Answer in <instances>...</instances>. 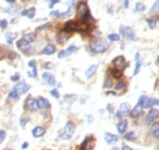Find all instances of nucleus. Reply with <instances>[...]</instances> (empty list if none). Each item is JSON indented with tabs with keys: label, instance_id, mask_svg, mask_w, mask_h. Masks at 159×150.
Returning a JSON list of instances; mask_svg holds the SVG:
<instances>
[{
	"label": "nucleus",
	"instance_id": "f257e3e1",
	"mask_svg": "<svg viewBox=\"0 0 159 150\" xmlns=\"http://www.w3.org/2000/svg\"><path fill=\"white\" fill-rule=\"evenodd\" d=\"M76 10L79 14L80 18H81V23H86V24H92L94 22V18L91 16L90 14V9L89 6L86 4V1H80L76 6Z\"/></svg>",
	"mask_w": 159,
	"mask_h": 150
},
{
	"label": "nucleus",
	"instance_id": "f03ea898",
	"mask_svg": "<svg viewBox=\"0 0 159 150\" xmlns=\"http://www.w3.org/2000/svg\"><path fill=\"white\" fill-rule=\"evenodd\" d=\"M89 47L93 53H102V52L107 51L109 45H108L107 41L103 40V39H97V40L92 41Z\"/></svg>",
	"mask_w": 159,
	"mask_h": 150
},
{
	"label": "nucleus",
	"instance_id": "7ed1b4c3",
	"mask_svg": "<svg viewBox=\"0 0 159 150\" xmlns=\"http://www.w3.org/2000/svg\"><path fill=\"white\" fill-rule=\"evenodd\" d=\"M119 32H120V35L124 38L125 40L129 41H134L136 40L135 32L133 31V29H131L130 26H125V25H120L119 26Z\"/></svg>",
	"mask_w": 159,
	"mask_h": 150
},
{
	"label": "nucleus",
	"instance_id": "20e7f679",
	"mask_svg": "<svg viewBox=\"0 0 159 150\" xmlns=\"http://www.w3.org/2000/svg\"><path fill=\"white\" fill-rule=\"evenodd\" d=\"M137 104L141 105V107L143 109H147V108H151L153 105H157L159 106V100L156 98H150V97H146V96H141Z\"/></svg>",
	"mask_w": 159,
	"mask_h": 150
},
{
	"label": "nucleus",
	"instance_id": "39448f33",
	"mask_svg": "<svg viewBox=\"0 0 159 150\" xmlns=\"http://www.w3.org/2000/svg\"><path fill=\"white\" fill-rule=\"evenodd\" d=\"M75 132V124L73 122H67L66 125H65V130H64V133H62L59 135V138L62 140H69L72 138V135Z\"/></svg>",
	"mask_w": 159,
	"mask_h": 150
},
{
	"label": "nucleus",
	"instance_id": "423d86ee",
	"mask_svg": "<svg viewBox=\"0 0 159 150\" xmlns=\"http://www.w3.org/2000/svg\"><path fill=\"white\" fill-rule=\"evenodd\" d=\"M79 26L80 22H77V21H75V19L67 21L62 26V31L66 32V33H73V32H76L79 30Z\"/></svg>",
	"mask_w": 159,
	"mask_h": 150
},
{
	"label": "nucleus",
	"instance_id": "0eeeda50",
	"mask_svg": "<svg viewBox=\"0 0 159 150\" xmlns=\"http://www.w3.org/2000/svg\"><path fill=\"white\" fill-rule=\"evenodd\" d=\"M131 111V106L127 102H123L120 104V106L118 107V110L116 111V117H124V116L129 115Z\"/></svg>",
	"mask_w": 159,
	"mask_h": 150
},
{
	"label": "nucleus",
	"instance_id": "6e6552de",
	"mask_svg": "<svg viewBox=\"0 0 159 150\" xmlns=\"http://www.w3.org/2000/svg\"><path fill=\"white\" fill-rule=\"evenodd\" d=\"M159 117V110L157 108H151L149 110L148 115L146 116V123L147 124H152L157 121V118Z\"/></svg>",
	"mask_w": 159,
	"mask_h": 150
},
{
	"label": "nucleus",
	"instance_id": "1a4fd4ad",
	"mask_svg": "<svg viewBox=\"0 0 159 150\" xmlns=\"http://www.w3.org/2000/svg\"><path fill=\"white\" fill-rule=\"evenodd\" d=\"M14 89L17 91V93L24 94V93H26L28 90L31 89V87H30V84H27L25 81H19V82H17V84L15 85Z\"/></svg>",
	"mask_w": 159,
	"mask_h": 150
},
{
	"label": "nucleus",
	"instance_id": "9d476101",
	"mask_svg": "<svg viewBox=\"0 0 159 150\" xmlns=\"http://www.w3.org/2000/svg\"><path fill=\"white\" fill-rule=\"evenodd\" d=\"M113 65L116 68H119L122 72L123 69L127 67V64H125V58L124 56H117L116 58H114L113 60Z\"/></svg>",
	"mask_w": 159,
	"mask_h": 150
},
{
	"label": "nucleus",
	"instance_id": "9b49d317",
	"mask_svg": "<svg viewBox=\"0 0 159 150\" xmlns=\"http://www.w3.org/2000/svg\"><path fill=\"white\" fill-rule=\"evenodd\" d=\"M41 77H42V80L45 81V83H47L48 85H55L56 84V79H55V76L49 73V72H43L42 75H41Z\"/></svg>",
	"mask_w": 159,
	"mask_h": 150
},
{
	"label": "nucleus",
	"instance_id": "f8f14e48",
	"mask_svg": "<svg viewBox=\"0 0 159 150\" xmlns=\"http://www.w3.org/2000/svg\"><path fill=\"white\" fill-rule=\"evenodd\" d=\"M17 48L21 50L22 52H24V53H28L30 52V50H31V45L28 43V42H26L25 40H18L16 43Z\"/></svg>",
	"mask_w": 159,
	"mask_h": 150
},
{
	"label": "nucleus",
	"instance_id": "ddd939ff",
	"mask_svg": "<svg viewBox=\"0 0 159 150\" xmlns=\"http://www.w3.org/2000/svg\"><path fill=\"white\" fill-rule=\"evenodd\" d=\"M26 108L30 111H36L39 110V105H38V100L35 98H30L28 101L26 102Z\"/></svg>",
	"mask_w": 159,
	"mask_h": 150
},
{
	"label": "nucleus",
	"instance_id": "4468645a",
	"mask_svg": "<svg viewBox=\"0 0 159 150\" xmlns=\"http://www.w3.org/2000/svg\"><path fill=\"white\" fill-rule=\"evenodd\" d=\"M36 100H38V105H39V109H47V108L50 107L49 100L45 97H39Z\"/></svg>",
	"mask_w": 159,
	"mask_h": 150
},
{
	"label": "nucleus",
	"instance_id": "2eb2a0df",
	"mask_svg": "<svg viewBox=\"0 0 159 150\" xmlns=\"http://www.w3.org/2000/svg\"><path fill=\"white\" fill-rule=\"evenodd\" d=\"M68 39H69V33H66V32H64V31L59 32V33L56 35V41L58 43H60V45L65 43Z\"/></svg>",
	"mask_w": 159,
	"mask_h": 150
},
{
	"label": "nucleus",
	"instance_id": "dca6fc26",
	"mask_svg": "<svg viewBox=\"0 0 159 150\" xmlns=\"http://www.w3.org/2000/svg\"><path fill=\"white\" fill-rule=\"evenodd\" d=\"M142 111H143V108L141 107V105L137 104L135 107L133 108V109H131V111H130V114H129V115H130L131 117H133V118H135V117H139V116L141 115Z\"/></svg>",
	"mask_w": 159,
	"mask_h": 150
},
{
	"label": "nucleus",
	"instance_id": "f3484780",
	"mask_svg": "<svg viewBox=\"0 0 159 150\" xmlns=\"http://www.w3.org/2000/svg\"><path fill=\"white\" fill-rule=\"evenodd\" d=\"M45 133V128L43 126H35L32 130V135L34 138H40Z\"/></svg>",
	"mask_w": 159,
	"mask_h": 150
},
{
	"label": "nucleus",
	"instance_id": "a211bd4d",
	"mask_svg": "<svg viewBox=\"0 0 159 150\" xmlns=\"http://www.w3.org/2000/svg\"><path fill=\"white\" fill-rule=\"evenodd\" d=\"M127 125H129V122L126 121V120H120L117 123V131L119 133H125L126 132V128H127Z\"/></svg>",
	"mask_w": 159,
	"mask_h": 150
},
{
	"label": "nucleus",
	"instance_id": "6ab92c4d",
	"mask_svg": "<svg viewBox=\"0 0 159 150\" xmlns=\"http://www.w3.org/2000/svg\"><path fill=\"white\" fill-rule=\"evenodd\" d=\"M105 141H106L108 144H111V143L117 142V141H118V138H117V135L107 132V133H105Z\"/></svg>",
	"mask_w": 159,
	"mask_h": 150
},
{
	"label": "nucleus",
	"instance_id": "aec40b11",
	"mask_svg": "<svg viewBox=\"0 0 159 150\" xmlns=\"http://www.w3.org/2000/svg\"><path fill=\"white\" fill-rule=\"evenodd\" d=\"M97 69H98V65H97V64H94V65H91L90 67L85 71V76H86L88 79L92 77L93 75L96 74Z\"/></svg>",
	"mask_w": 159,
	"mask_h": 150
},
{
	"label": "nucleus",
	"instance_id": "412c9836",
	"mask_svg": "<svg viewBox=\"0 0 159 150\" xmlns=\"http://www.w3.org/2000/svg\"><path fill=\"white\" fill-rule=\"evenodd\" d=\"M42 52H43L45 55H52V53L56 52V46L52 45V43H48V45L43 48V51Z\"/></svg>",
	"mask_w": 159,
	"mask_h": 150
},
{
	"label": "nucleus",
	"instance_id": "4be33fe9",
	"mask_svg": "<svg viewBox=\"0 0 159 150\" xmlns=\"http://www.w3.org/2000/svg\"><path fill=\"white\" fill-rule=\"evenodd\" d=\"M109 73L111 74V76L113 77H115V79H120L122 76H123V72L120 71L119 68H110L109 69Z\"/></svg>",
	"mask_w": 159,
	"mask_h": 150
},
{
	"label": "nucleus",
	"instance_id": "5701e85b",
	"mask_svg": "<svg viewBox=\"0 0 159 150\" xmlns=\"http://www.w3.org/2000/svg\"><path fill=\"white\" fill-rule=\"evenodd\" d=\"M17 38V33H14V32H8L7 34H6V39H7V43L11 46L13 45V41L15 40Z\"/></svg>",
	"mask_w": 159,
	"mask_h": 150
},
{
	"label": "nucleus",
	"instance_id": "b1692460",
	"mask_svg": "<svg viewBox=\"0 0 159 150\" xmlns=\"http://www.w3.org/2000/svg\"><path fill=\"white\" fill-rule=\"evenodd\" d=\"M35 38H36V34L35 33H27V34H25L24 36H23V40H25L26 42H28V43H31V42H33V41H35Z\"/></svg>",
	"mask_w": 159,
	"mask_h": 150
},
{
	"label": "nucleus",
	"instance_id": "393cba45",
	"mask_svg": "<svg viewBox=\"0 0 159 150\" xmlns=\"http://www.w3.org/2000/svg\"><path fill=\"white\" fill-rule=\"evenodd\" d=\"M19 93H17V91L15 90V89H13L10 92H9V94H8V98L11 99V100H14V101H18L19 100Z\"/></svg>",
	"mask_w": 159,
	"mask_h": 150
},
{
	"label": "nucleus",
	"instance_id": "a878e982",
	"mask_svg": "<svg viewBox=\"0 0 159 150\" xmlns=\"http://www.w3.org/2000/svg\"><path fill=\"white\" fill-rule=\"evenodd\" d=\"M151 135L153 138L159 139V124H156L151 127Z\"/></svg>",
	"mask_w": 159,
	"mask_h": 150
},
{
	"label": "nucleus",
	"instance_id": "bb28decb",
	"mask_svg": "<svg viewBox=\"0 0 159 150\" xmlns=\"http://www.w3.org/2000/svg\"><path fill=\"white\" fill-rule=\"evenodd\" d=\"M108 40L111 41V42H117V41L120 40V35L117 34V33H110V34H108Z\"/></svg>",
	"mask_w": 159,
	"mask_h": 150
},
{
	"label": "nucleus",
	"instance_id": "cd10ccee",
	"mask_svg": "<svg viewBox=\"0 0 159 150\" xmlns=\"http://www.w3.org/2000/svg\"><path fill=\"white\" fill-rule=\"evenodd\" d=\"M124 139L125 140H127V141H134L136 139V134L134 132H127V133H125Z\"/></svg>",
	"mask_w": 159,
	"mask_h": 150
},
{
	"label": "nucleus",
	"instance_id": "c85d7f7f",
	"mask_svg": "<svg viewBox=\"0 0 159 150\" xmlns=\"http://www.w3.org/2000/svg\"><path fill=\"white\" fill-rule=\"evenodd\" d=\"M126 87H127V83L125 81H118L115 85V89L116 90H124V89H126Z\"/></svg>",
	"mask_w": 159,
	"mask_h": 150
},
{
	"label": "nucleus",
	"instance_id": "c756f323",
	"mask_svg": "<svg viewBox=\"0 0 159 150\" xmlns=\"http://www.w3.org/2000/svg\"><path fill=\"white\" fill-rule=\"evenodd\" d=\"M147 23H148V25H149V27L151 30H153L157 26V19H156V18H148Z\"/></svg>",
	"mask_w": 159,
	"mask_h": 150
},
{
	"label": "nucleus",
	"instance_id": "7c9ffc66",
	"mask_svg": "<svg viewBox=\"0 0 159 150\" xmlns=\"http://www.w3.org/2000/svg\"><path fill=\"white\" fill-rule=\"evenodd\" d=\"M113 87V79L111 77H106L105 81H103V88L107 89V88H111Z\"/></svg>",
	"mask_w": 159,
	"mask_h": 150
},
{
	"label": "nucleus",
	"instance_id": "2f4dec72",
	"mask_svg": "<svg viewBox=\"0 0 159 150\" xmlns=\"http://www.w3.org/2000/svg\"><path fill=\"white\" fill-rule=\"evenodd\" d=\"M76 50H77V47L76 46H69L67 48V49H65V51H66V55H67V56H71V55H72V53H74V52L76 51Z\"/></svg>",
	"mask_w": 159,
	"mask_h": 150
},
{
	"label": "nucleus",
	"instance_id": "473e14b6",
	"mask_svg": "<svg viewBox=\"0 0 159 150\" xmlns=\"http://www.w3.org/2000/svg\"><path fill=\"white\" fill-rule=\"evenodd\" d=\"M146 9V6L142 2H136L135 4V12H143Z\"/></svg>",
	"mask_w": 159,
	"mask_h": 150
},
{
	"label": "nucleus",
	"instance_id": "72a5a7b5",
	"mask_svg": "<svg viewBox=\"0 0 159 150\" xmlns=\"http://www.w3.org/2000/svg\"><path fill=\"white\" fill-rule=\"evenodd\" d=\"M35 10H36V9H35V7H31V8L28 9L27 17L31 18V19H32V18H34V16H35Z\"/></svg>",
	"mask_w": 159,
	"mask_h": 150
},
{
	"label": "nucleus",
	"instance_id": "f704fd0d",
	"mask_svg": "<svg viewBox=\"0 0 159 150\" xmlns=\"http://www.w3.org/2000/svg\"><path fill=\"white\" fill-rule=\"evenodd\" d=\"M157 10H159V0H156V1H155L153 6L151 7V9H150V13H156Z\"/></svg>",
	"mask_w": 159,
	"mask_h": 150
},
{
	"label": "nucleus",
	"instance_id": "c9c22d12",
	"mask_svg": "<svg viewBox=\"0 0 159 150\" xmlns=\"http://www.w3.org/2000/svg\"><path fill=\"white\" fill-rule=\"evenodd\" d=\"M10 80L13 82H18V81H19V80H21V75H19V73H16V74L11 75Z\"/></svg>",
	"mask_w": 159,
	"mask_h": 150
},
{
	"label": "nucleus",
	"instance_id": "e433bc0d",
	"mask_svg": "<svg viewBox=\"0 0 159 150\" xmlns=\"http://www.w3.org/2000/svg\"><path fill=\"white\" fill-rule=\"evenodd\" d=\"M140 68H141V63H140L139 60H136L135 68H134V75H137V74H139V72H140Z\"/></svg>",
	"mask_w": 159,
	"mask_h": 150
},
{
	"label": "nucleus",
	"instance_id": "4c0bfd02",
	"mask_svg": "<svg viewBox=\"0 0 159 150\" xmlns=\"http://www.w3.org/2000/svg\"><path fill=\"white\" fill-rule=\"evenodd\" d=\"M8 25V22L7 19H4V18H0V29H6Z\"/></svg>",
	"mask_w": 159,
	"mask_h": 150
},
{
	"label": "nucleus",
	"instance_id": "58836bf2",
	"mask_svg": "<svg viewBox=\"0 0 159 150\" xmlns=\"http://www.w3.org/2000/svg\"><path fill=\"white\" fill-rule=\"evenodd\" d=\"M28 122H30V118H28V117H23L22 120L19 121V124H21V126L22 127H24L25 126V124H27Z\"/></svg>",
	"mask_w": 159,
	"mask_h": 150
},
{
	"label": "nucleus",
	"instance_id": "ea45409f",
	"mask_svg": "<svg viewBox=\"0 0 159 150\" xmlns=\"http://www.w3.org/2000/svg\"><path fill=\"white\" fill-rule=\"evenodd\" d=\"M89 140H90V137H88V138H85L84 139V141L81 143V150H84L85 149V147L88 146V142H89Z\"/></svg>",
	"mask_w": 159,
	"mask_h": 150
},
{
	"label": "nucleus",
	"instance_id": "a19ab883",
	"mask_svg": "<svg viewBox=\"0 0 159 150\" xmlns=\"http://www.w3.org/2000/svg\"><path fill=\"white\" fill-rule=\"evenodd\" d=\"M50 27H51V24L47 23V24H45V25H41V26H39L38 30H39V31H43V30H48V29H50Z\"/></svg>",
	"mask_w": 159,
	"mask_h": 150
},
{
	"label": "nucleus",
	"instance_id": "79ce46f5",
	"mask_svg": "<svg viewBox=\"0 0 159 150\" xmlns=\"http://www.w3.org/2000/svg\"><path fill=\"white\" fill-rule=\"evenodd\" d=\"M50 94L53 98H56V99L59 98V92H58V90H56V89H52L50 91Z\"/></svg>",
	"mask_w": 159,
	"mask_h": 150
},
{
	"label": "nucleus",
	"instance_id": "37998d69",
	"mask_svg": "<svg viewBox=\"0 0 159 150\" xmlns=\"http://www.w3.org/2000/svg\"><path fill=\"white\" fill-rule=\"evenodd\" d=\"M17 10H18V9H17V7H10V8H8L6 12L8 13V14H11V15H13V14H16Z\"/></svg>",
	"mask_w": 159,
	"mask_h": 150
},
{
	"label": "nucleus",
	"instance_id": "c03bdc74",
	"mask_svg": "<svg viewBox=\"0 0 159 150\" xmlns=\"http://www.w3.org/2000/svg\"><path fill=\"white\" fill-rule=\"evenodd\" d=\"M65 57H67V55H66V51H65V50H60V51L58 52V58H59V59L65 58Z\"/></svg>",
	"mask_w": 159,
	"mask_h": 150
},
{
	"label": "nucleus",
	"instance_id": "a18cd8bd",
	"mask_svg": "<svg viewBox=\"0 0 159 150\" xmlns=\"http://www.w3.org/2000/svg\"><path fill=\"white\" fill-rule=\"evenodd\" d=\"M59 14H60V10H58V9H56V10H52V12L50 13V16H52V17H57V18H58V16H59Z\"/></svg>",
	"mask_w": 159,
	"mask_h": 150
},
{
	"label": "nucleus",
	"instance_id": "49530a36",
	"mask_svg": "<svg viewBox=\"0 0 159 150\" xmlns=\"http://www.w3.org/2000/svg\"><path fill=\"white\" fill-rule=\"evenodd\" d=\"M5 138H6V132L5 131H0V144L4 142Z\"/></svg>",
	"mask_w": 159,
	"mask_h": 150
},
{
	"label": "nucleus",
	"instance_id": "de8ad7c7",
	"mask_svg": "<svg viewBox=\"0 0 159 150\" xmlns=\"http://www.w3.org/2000/svg\"><path fill=\"white\" fill-rule=\"evenodd\" d=\"M53 66H55V64H53V63H50V62H48V63H45V68H47V69L53 68Z\"/></svg>",
	"mask_w": 159,
	"mask_h": 150
},
{
	"label": "nucleus",
	"instance_id": "09e8293b",
	"mask_svg": "<svg viewBox=\"0 0 159 150\" xmlns=\"http://www.w3.org/2000/svg\"><path fill=\"white\" fill-rule=\"evenodd\" d=\"M49 1H50V4H49V7H50V8H52L56 4H59V2H60V0H49Z\"/></svg>",
	"mask_w": 159,
	"mask_h": 150
},
{
	"label": "nucleus",
	"instance_id": "8fccbe9b",
	"mask_svg": "<svg viewBox=\"0 0 159 150\" xmlns=\"http://www.w3.org/2000/svg\"><path fill=\"white\" fill-rule=\"evenodd\" d=\"M27 66L30 67V68H32V67H34V66H36V63H35V60H30L27 64Z\"/></svg>",
	"mask_w": 159,
	"mask_h": 150
},
{
	"label": "nucleus",
	"instance_id": "3c124183",
	"mask_svg": "<svg viewBox=\"0 0 159 150\" xmlns=\"http://www.w3.org/2000/svg\"><path fill=\"white\" fill-rule=\"evenodd\" d=\"M28 14V9H23L22 12H21V16H27Z\"/></svg>",
	"mask_w": 159,
	"mask_h": 150
},
{
	"label": "nucleus",
	"instance_id": "603ef678",
	"mask_svg": "<svg viewBox=\"0 0 159 150\" xmlns=\"http://www.w3.org/2000/svg\"><path fill=\"white\" fill-rule=\"evenodd\" d=\"M27 147H28V143H27V142H24V143H23V146H22V149H26Z\"/></svg>",
	"mask_w": 159,
	"mask_h": 150
},
{
	"label": "nucleus",
	"instance_id": "864d4df0",
	"mask_svg": "<svg viewBox=\"0 0 159 150\" xmlns=\"http://www.w3.org/2000/svg\"><path fill=\"white\" fill-rule=\"evenodd\" d=\"M124 8H129V0H124Z\"/></svg>",
	"mask_w": 159,
	"mask_h": 150
},
{
	"label": "nucleus",
	"instance_id": "5fc2aeb1",
	"mask_svg": "<svg viewBox=\"0 0 159 150\" xmlns=\"http://www.w3.org/2000/svg\"><path fill=\"white\" fill-rule=\"evenodd\" d=\"M123 150H132V148H130L129 146H123Z\"/></svg>",
	"mask_w": 159,
	"mask_h": 150
},
{
	"label": "nucleus",
	"instance_id": "6e6d98bb",
	"mask_svg": "<svg viewBox=\"0 0 159 150\" xmlns=\"http://www.w3.org/2000/svg\"><path fill=\"white\" fill-rule=\"evenodd\" d=\"M5 1H7V2H9V4H14L16 0H5Z\"/></svg>",
	"mask_w": 159,
	"mask_h": 150
},
{
	"label": "nucleus",
	"instance_id": "4d7b16f0",
	"mask_svg": "<svg viewBox=\"0 0 159 150\" xmlns=\"http://www.w3.org/2000/svg\"><path fill=\"white\" fill-rule=\"evenodd\" d=\"M21 1H22V2H26V1H27V0H21Z\"/></svg>",
	"mask_w": 159,
	"mask_h": 150
},
{
	"label": "nucleus",
	"instance_id": "13d9d810",
	"mask_svg": "<svg viewBox=\"0 0 159 150\" xmlns=\"http://www.w3.org/2000/svg\"><path fill=\"white\" fill-rule=\"evenodd\" d=\"M157 63L159 64V56H158V58H157Z\"/></svg>",
	"mask_w": 159,
	"mask_h": 150
},
{
	"label": "nucleus",
	"instance_id": "bf43d9fd",
	"mask_svg": "<svg viewBox=\"0 0 159 150\" xmlns=\"http://www.w3.org/2000/svg\"><path fill=\"white\" fill-rule=\"evenodd\" d=\"M111 150H119V149H117V148H113Z\"/></svg>",
	"mask_w": 159,
	"mask_h": 150
},
{
	"label": "nucleus",
	"instance_id": "052dcab7",
	"mask_svg": "<svg viewBox=\"0 0 159 150\" xmlns=\"http://www.w3.org/2000/svg\"><path fill=\"white\" fill-rule=\"evenodd\" d=\"M4 150H11V149H4Z\"/></svg>",
	"mask_w": 159,
	"mask_h": 150
}]
</instances>
